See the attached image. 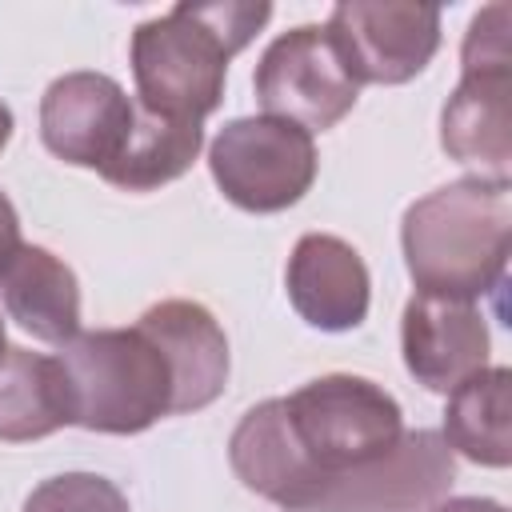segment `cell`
I'll use <instances>...</instances> for the list:
<instances>
[{"instance_id":"obj_1","label":"cell","mask_w":512,"mask_h":512,"mask_svg":"<svg viewBox=\"0 0 512 512\" xmlns=\"http://www.w3.org/2000/svg\"><path fill=\"white\" fill-rule=\"evenodd\" d=\"M268 4H176L136 24L132 76L140 108L200 124L220 108L228 60L264 28Z\"/></svg>"},{"instance_id":"obj_2","label":"cell","mask_w":512,"mask_h":512,"mask_svg":"<svg viewBox=\"0 0 512 512\" xmlns=\"http://www.w3.org/2000/svg\"><path fill=\"white\" fill-rule=\"evenodd\" d=\"M512 192L508 180L464 176L416 204L400 224L404 264L420 292L472 300L492 292L508 268Z\"/></svg>"},{"instance_id":"obj_3","label":"cell","mask_w":512,"mask_h":512,"mask_svg":"<svg viewBox=\"0 0 512 512\" xmlns=\"http://www.w3.org/2000/svg\"><path fill=\"white\" fill-rule=\"evenodd\" d=\"M284 424L300 456L296 484L280 504L288 512H308L328 480L380 460L404 436L400 404L380 384L348 372L308 380L284 396Z\"/></svg>"},{"instance_id":"obj_4","label":"cell","mask_w":512,"mask_h":512,"mask_svg":"<svg viewBox=\"0 0 512 512\" xmlns=\"http://www.w3.org/2000/svg\"><path fill=\"white\" fill-rule=\"evenodd\" d=\"M72 424L88 432L136 436L172 416V372L164 352L140 328L76 332L60 348Z\"/></svg>"},{"instance_id":"obj_5","label":"cell","mask_w":512,"mask_h":512,"mask_svg":"<svg viewBox=\"0 0 512 512\" xmlns=\"http://www.w3.org/2000/svg\"><path fill=\"white\" fill-rule=\"evenodd\" d=\"M512 8H480L464 32L460 84L440 112V144L452 160L480 168L484 180H508L512 164Z\"/></svg>"},{"instance_id":"obj_6","label":"cell","mask_w":512,"mask_h":512,"mask_svg":"<svg viewBox=\"0 0 512 512\" xmlns=\"http://www.w3.org/2000/svg\"><path fill=\"white\" fill-rule=\"evenodd\" d=\"M216 188L244 212H284L316 180V144L276 116H240L208 148Z\"/></svg>"},{"instance_id":"obj_7","label":"cell","mask_w":512,"mask_h":512,"mask_svg":"<svg viewBox=\"0 0 512 512\" xmlns=\"http://www.w3.org/2000/svg\"><path fill=\"white\" fill-rule=\"evenodd\" d=\"M252 88L264 116L288 120L308 136L336 128L360 96V84L324 24H300L276 36L256 64Z\"/></svg>"},{"instance_id":"obj_8","label":"cell","mask_w":512,"mask_h":512,"mask_svg":"<svg viewBox=\"0 0 512 512\" xmlns=\"http://www.w3.org/2000/svg\"><path fill=\"white\" fill-rule=\"evenodd\" d=\"M356 84H404L440 48V8L396 0L336 4L324 24Z\"/></svg>"},{"instance_id":"obj_9","label":"cell","mask_w":512,"mask_h":512,"mask_svg":"<svg viewBox=\"0 0 512 512\" xmlns=\"http://www.w3.org/2000/svg\"><path fill=\"white\" fill-rule=\"evenodd\" d=\"M452 480L456 464L444 436L432 428H416L404 432L380 460L328 480L312 496L308 512H428L448 496Z\"/></svg>"},{"instance_id":"obj_10","label":"cell","mask_w":512,"mask_h":512,"mask_svg":"<svg viewBox=\"0 0 512 512\" xmlns=\"http://www.w3.org/2000/svg\"><path fill=\"white\" fill-rule=\"evenodd\" d=\"M136 104L104 72L56 76L40 100V136L52 156L104 172L128 144Z\"/></svg>"},{"instance_id":"obj_11","label":"cell","mask_w":512,"mask_h":512,"mask_svg":"<svg viewBox=\"0 0 512 512\" xmlns=\"http://www.w3.org/2000/svg\"><path fill=\"white\" fill-rule=\"evenodd\" d=\"M404 364L428 392H452L488 368V324L472 300L416 292L400 320Z\"/></svg>"},{"instance_id":"obj_12","label":"cell","mask_w":512,"mask_h":512,"mask_svg":"<svg viewBox=\"0 0 512 512\" xmlns=\"http://www.w3.org/2000/svg\"><path fill=\"white\" fill-rule=\"evenodd\" d=\"M136 328L164 352L172 372V416L208 408L228 384V336L196 300H160Z\"/></svg>"},{"instance_id":"obj_13","label":"cell","mask_w":512,"mask_h":512,"mask_svg":"<svg viewBox=\"0 0 512 512\" xmlns=\"http://www.w3.org/2000/svg\"><path fill=\"white\" fill-rule=\"evenodd\" d=\"M288 300L320 332H348L368 316V268L360 252L328 232H308L288 256Z\"/></svg>"},{"instance_id":"obj_14","label":"cell","mask_w":512,"mask_h":512,"mask_svg":"<svg viewBox=\"0 0 512 512\" xmlns=\"http://www.w3.org/2000/svg\"><path fill=\"white\" fill-rule=\"evenodd\" d=\"M4 312L44 344H68L80 332L76 272L40 244H20L0 268Z\"/></svg>"},{"instance_id":"obj_15","label":"cell","mask_w":512,"mask_h":512,"mask_svg":"<svg viewBox=\"0 0 512 512\" xmlns=\"http://www.w3.org/2000/svg\"><path fill=\"white\" fill-rule=\"evenodd\" d=\"M64 424H72V396L60 360L8 348L0 356V440H40Z\"/></svg>"},{"instance_id":"obj_16","label":"cell","mask_w":512,"mask_h":512,"mask_svg":"<svg viewBox=\"0 0 512 512\" xmlns=\"http://www.w3.org/2000/svg\"><path fill=\"white\" fill-rule=\"evenodd\" d=\"M444 444L484 468H508L512 460V372L484 368L448 392Z\"/></svg>"},{"instance_id":"obj_17","label":"cell","mask_w":512,"mask_h":512,"mask_svg":"<svg viewBox=\"0 0 512 512\" xmlns=\"http://www.w3.org/2000/svg\"><path fill=\"white\" fill-rule=\"evenodd\" d=\"M200 144H204L200 124L164 120V116H152L136 104L132 136L124 144V152L100 176L124 192H152V188L184 176L192 168V160L200 156Z\"/></svg>"},{"instance_id":"obj_18","label":"cell","mask_w":512,"mask_h":512,"mask_svg":"<svg viewBox=\"0 0 512 512\" xmlns=\"http://www.w3.org/2000/svg\"><path fill=\"white\" fill-rule=\"evenodd\" d=\"M24 512H132L128 496L96 472H64L28 492Z\"/></svg>"},{"instance_id":"obj_19","label":"cell","mask_w":512,"mask_h":512,"mask_svg":"<svg viewBox=\"0 0 512 512\" xmlns=\"http://www.w3.org/2000/svg\"><path fill=\"white\" fill-rule=\"evenodd\" d=\"M20 244H24V240H20V216H16L12 200L0 192V268L12 260V252H16Z\"/></svg>"},{"instance_id":"obj_20","label":"cell","mask_w":512,"mask_h":512,"mask_svg":"<svg viewBox=\"0 0 512 512\" xmlns=\"http://www.w3.org/2000/svg\"><path fill=\"white\" fill-rule=\"evenodd\" d=\"M428 512H504V504L488 496H444Z\"/></svg>"},{"instance_id":"obj_21","label":"cell","mask_w":512,"mask_h":512,"mask_svg":"<svg viewBox=\"0 0 512 512\" xmlns=\"http://www.w3.org/2000/svg\"><path fill=\"white\" fill-rule=\"evenodd\" d=\"M8 140H12V108L0 100V152H4Z\"/></svg>"},{"instance_id":"obj_22","label":"cell","mask_w":512,"mask_h":512,"mask_svg":"<svg viewBox=\"0 0 512 512\" xmlns=\"http://www.w3.org/2000/svg\"><path fill=\"white\" fill-rule=\"evenodd\" d=\"M8 352V340H4V320H0V356Z\"/></svg>"}]
</instances>
